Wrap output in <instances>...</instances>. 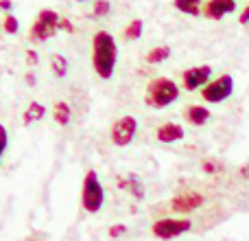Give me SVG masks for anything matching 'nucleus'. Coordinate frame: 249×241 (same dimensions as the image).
Instances as JSON below:
<instances>
[{
    "label": "nucleus",
    "instance_id": "nucleus-1",
    "mask_svg": "<svg viewBox=\"0 0 249 241\" xmlns=\"http://www.w3.org/2000/svg\"><path fill=\"white\" fill-rule=\"evenodd\" d=\"M118 46L116 40L107 31H96L92 38V66L101 79H109L116 68Z\"/></svg>",
    "mask_w": 249,
    "mask_h": 241
},
{
    "label": "nucleus",
    "instance_id": "nucleus-2",
    "mask_svg": "<svg viewBox=\"0 0 249 241\" xmlns=\"http://www.w3.org/2000/svg\"><path fill=\"white\" fill-rule=\"evenodd\" d=\"M177 99H179V86L168 77H155V79H151L149 86H146L144 101L149 108L162 110V108H166V105L175 103Z\"/></svg>",
    "mask_w": 249,
    "mask_h": 241
},
{
    "label": "nucleus",
    "instance_id": "nucleus-3",
    "mask_svg": "<svg viewBox=\"0 0 249 241\" xmlns=\"http://www.w3.org/2000/svg\"><path fill=\"white\" fill-rule=\"evenodd\" d=\"M105 202V191L101 184L96 171H88L83 178V189H81V204L88 213H99Z\"/></svg>",
    "mask_w": 249,
    "mask_h": 241
},
{
    "label": "nucleus",
    "instance_id": "nucleus-4",
    "mask_svg": "<svg viewBox=\"0 0 249 241\" xmlns=\"http://www.w3.org/2000/svg\"><path fill=\"white\" fill-rule=\"evenodd\" d=\"M57 24H59V16L53 9H42L37 20L33 22V26L29 31V40L31 42H46L48 38H53L59 31Z\"/></svg>",
    "mask_w": 249,
    "mask_h": 241
},
{
    "label": "nucleus",
    "instance_id": "nucleus-5",
    "mask_svg": "<svg viewBox=\"0 0 249 241\" xmlns=\"http://www.w3.org/2000/svg\"><path fill=\"white\" fill-rule=\"evenodd\" d=\"M193 228V221L190 220H184V217H179V220H171V217H164V220H158L153 224V235L158 239H175L179 237V235L188 233V230Z\"/></svg>",
    "mask_w": 249,
    "mask_h": 241
},
{
    "label": "nucleus",
    "instance_id": "nucleus-6",
    "mask_svg": "<svg viewBox=\"0 0 249 241\" xmlns=\"http://www.w3.org/2000/svg\"><path fill=\"white\" fill-rule=\"evenodd\" d=\"M234 92V79L232 75H221L214 81H210L206 88H201V97L208 103H221Z\"/></svg>",
    "mask_w": 249,
    "mask_h": 241
},
{
    "label": "nucleus",
    "instance_id": "nucleus-7",
    "mask_svg": "<svg viewBox=\"0 0 249 241\" xmlns=\"http://www.w3.org/2000/svg\"><path fill=\"white\" fill-rule=\"evenodd\" d=\"M138 132V120L136 117H123L112 125V142L118 147H127L133 141Z\"/></svg>",
    "mask_w": 249,
    "mask_h": 241
},
{
    "label": "nucleus",
    "instance_id": "nucleus-8",
    "mask_svg": "<svg viewBox=\"0 0 249 241\" xmlns=\"http://www.w3.org/2000/svg\"><path fill=\"white\" fill-rule=\"evenodd\" d=\"M210 77H212L210 66H193V68L184 70L181 81H184L186 90L193 92V90H199V88H206L208 83H210Z\"/></svg>",
    "mask_w": 249,
    "mask_h": 241
},
{
    "label": "nucleus",
    "instance_id": "nucleus-9",
    "mask_svg": "<svg viewBox=\"0 0 249 241\" xmlns=\"http://www.w3.org/2000/svg\"><path fill=\"white\" fill-rule=\"evenodd\" d=\"M201 204H203V195L195 193V191H188V193H181V195H177V198H173L171 208L177 213H190V211H197Z\"/></svg>",
    "mask_w": 249,
    "mask_h": 241
},
{
    "label": "nucleus",
    "instance_id": "nucleus-10",
    "mask_svg": "<svg viewBox=\"0 0 249 241\" xmlns=\"http://www.w3.org/2000/svg\"><path fill=\"white\" fill-rule=\"evenodd\" d=\"M232 11H236V0H208L203 7V16L210 20H221Z\"/></svg>",
    "mask_w": 249,
    "mask_h": 241
},
{
    "label": "nucleus",
    "instance_id": "nucleus-11",
    "mask_svg": "<svg viewBox=\"0 0 249 241\" xmlns=\"http://www.w3.org/2000/svg\"><path fill=\"white\" fill-rule=\"evenodd\" d=\"M160 142H177L184 138V127L179 123H162L155 132Z\"/></svg>",
    "mask_w": 249,
    "mask_h": 241
},
{
    "label": "nucleus",
    "instance_id": "nucleus-12",
    "mask_svg": "<svg viewBox=\"0 0 249 241\" xmlns=\"http://www.w3.org/2000/svg\"><path fill=\"white\" fill-rule=\"evenodd\" d=\"M184 114L190 125H206L210 120V110L206 105H190V108H186Z\"/></svg>",
    "mask_w": 249,
    "mask_h": 241
},
{
    "label": "nucleus",
    "instance_id": "nucleus-13",
    "mask_svg": "<svg viewBox=\"0 0 249 241\" xmlns=\"http://www.w3.org/2000/svg\"><path fill=\"white\" fill-rule=\"evenodd\" d=\"M118 186H121V189H129L131 191V195H136L138 200H142L144 198V189H142V182L138 180L136 176H127V178H118Z\"/></svg>",
    "mask_w": 249,
    "mask_h": 241
},
{
    "label": "nucleus",
    "instance_id": "nucleus-14",
    "mask_svg": "<svg viewBox=\"0 0 249 241\" xmlns=\"http://www.w3.org/2000/svg\"><path fill=\"white\" fill-rule=\"evenodd\" d=\"M44 117H46V108H44L42 103H37V101H31V105L24 110V119H22V123L31 125V123H35V120H39Z\"/></svg>",
    "mask_w": 249,
    "mask_h": 241
},
{
    "label": "nucleus",
    "instance_id": "nucleus-15",
    "mask_svg": "<svg viewBox=\"0 0 249 241\" xmlns=\"http://www.w3.org/2000/svg\"><path fill=\"white\" fill-rule=\"evenodd\" d=\"M173 4H175L177 11L186 13V16H199V13H203L201 0H173Z\"/></svg>",
    "mask_w": 249,
    "mask_h": 241
},
{
    "label": "nucleus",
    "instance_id": "nucleus-16",
    "mask_svg": "<svg viewBox=\"0 0 249 241\" xmlns=\"http://www.w3.org/2000/svg\"><path fill=\"white\" fill-rule=\"evenodd\" d=\"M168 57H171V48L168 46H153L146 53V61H149V64H162Z\"/></svg>",
    "mask_w": 249,
    "mask_h": 241
},
{
    "label": "nucleus",
    "instance_id": "nucleus-17",
    "mask_svg": "<svg viewBox=\"0 0 249 241\" xmlns=\"http://www.w3.org/2000/svg\"><path fill=\"white\" fill-rule=\"evenodd\" d=\"M53 119L59 125H68L70 123V105L66 101H57L55 108H53Z\"/></svg>",
    "mask_w": 249,
    "mask_h": 241
},
{
    "label": "nucleus",
    "instance_id": "nucleus-18",
    "mask_svg": "<svg viewBox=\"0 0 249 241\" xmlns=\"http://www.w3.org/2000/svg\"><path fill=\"white\" fill-rule=\"evenodd\" d=\"M142 29H144V22H142L140 18H138V20H131L127 24V29L123 31L124 40H127V42H133V40H138L142 35Z\"/></svg>",
    "mask_w": 249,
    "mask_h": 241
},
{
    "label": "nucleus",
    "instance_id": "nucleus-19",
    "mask_svg": "<svg viewBox=\"0 0 249 241\" xmlns=\"http://www.w3.org/2000/svg\"><path fill=\"white\" fill-rule=\"evenodd\" d=\"M51 68L55 73V77H66V73H68V60L64 55H59V53H55L51 57Z\"/></svg>",
    "mask_w": 249,
    "mask_h": 241
},
{
    "label": "nucleus",
    "instance_id": "nucleus-20",
    "mask_svg": "<svg viewBox=\"0 0 249 241\" xmlns=\"http://www.w3.org/2000/svg\"><path fill=\"white\" fill-rule=\"evenodd\" d=\"M112 11V2L109 0H96L94 2V9H92V16L94 18H103Z\"/></svg>",
    "mask_w": 249,
    "mask_h": 241
},
{
    "label": "nucleus",
    "instance_id": "nucleus-21",
    "mask_svg": "<svg viewBox=\"0 0 249 241\" xmlns=\"http://www.w3.org/2000/svg\"><path fill=\"white\" fill-rule=\"evenodd\" d=\"M201 169L206 173H221V171H223V162H219V160H212V158H206L201 162Z\"/></svg>",
    "mask_w": 249,
    "mask_h": 241
},
{
    "label": "nucleus",
    "instance_id": "nucleus-22",
    "mask_svg": "<svg viewBox=\"0 0 249 241\" xmlns=\"http://www.w3.org/2000/svg\"><path fill=\"white\" fill-rule=\"evenodd\" d=\"M2 26H4V31H7V33H18V26H20V22H18L16 16L7 13V16H4V20H2Z\"/></svg>",
    "mask_w": 249,
    "mask_h": 241
},
{
    "label": "nucleus",
    "instance_id": "nucleus-23",
    "mask_svg": "<svg viewBox=\"0 0 249 241\" xmlns=\"http://www.w3.org/2000/svg\"><path fill=\"white\" fill-rule=\"evenodd\" d=\"M9 145V134H7V127H4L2 123H0V160H2V154L4 149H7Z\"/></svg>",
    "mask_w": 249,
    "mask_h": 241
},
{
    "label": "nucleus",
    "instance_id": "nucleus-24",
    "mask_svg": "<svg viewBox=\"0 0 249 241\" xmlns=\"http://www.w3.org/2000/svg\"><path fill=\"white\" fill-rule=\"evenodd\" d=\"M107 233H109V237H112V239H116V237H121V235L127 233V226H124V224H116V226H112Z\"/></svg>",
    "mask_w": 249,
    "mask_h": 241
},
{
    "label": "nucleus",
    "instance_id": "nucleus-25",
    "mask_svg": "<svg viewBox=\"0 0 249 241\" xmlns=\"http://www.w3.org/2000/svg\"><path fill=\"white\" fill-rule=\"evenodd\" d=\"M59 31H66V33H74V26H72V22L70 20H66V18H59Z\"/></svg>",
    "mask_w": 249,
    "mask_h": 241
},
{
    "label": "nucleus",
    "instance_id": "nucleus-26",
    "mask_svg": "<svg viewBox=\"0 0 249 241\" xmlns=\"http://www.w3.org/2000/svg\"><path fill=\"white\" fill-rule=\"evenodd\" d=\"M37 60H39L37 53L29 48V51H26V64H29V66H35V64H37Z\"/></svg>",
    "mask_w": 249,
    "mask_h": 241
},
{
    "label": "nucleus",
    "instance_id": "nucleus-27",
    "mask_svg": "<svg viewBox=\"0 0 249 241\" xmlns=\"http://www.w3.org/2000/svg\"><path fill=\"white\" fill-rule=\"evenodd\" d=\"M238 22H241V24H247V22H249V7L243 9V13L238 16Z\"/></svg>",
    "mask_w": 249,
    "mask_h": 241
},
{
    "label": "nucleus",
    "instance_id": "nucleus-28",
    "mask_svg": "<svg viewBox=\"0 0 249 241\" xmlns=\"http://www.w3.org/2000/svg\"><path fill=\"white\" fill-rule=\"evenodd\" d=\"M238 173H241V178H245V180H249V162L243 164L241 171H238Z\"/></svg>",
    "mask_w": 249,
    "mask_h": 241
},
{
    "label": "nucleus",
    "instance_id": "nucleus-29",
    "mask_svg": "<svg viewBox=\"0 0 249 241\" xmlns=\"http://www.w3.org/2000/svg\"><path fill=\"white\" fill-rule=\"evenodd\" d=\"M13 4H11V0H0V9H4V11H9Z\"/></svg>",
    "mask_w": 249,
    "mask_h": 241
},
{
    "label": "nucleus",
    "instance_id": "nucleus-30",
    "mask_svg": "<svg viewBox=\"0 0 249 241\" xmlns=\"http://www.w3.org/2000/svg\"><path fill=\"white\" fill-rule=\"evenodd\" d=\"M26 81H29L31 86H35V77H33V75H26Z\"/></svg>",
    "mask_w": 249,
    "mask_h": 241
},
{
    "label": "nucleus",
    "instance_id": "nucleus-31",
    "mask_svg": "<svg viewBox=\"0 0 249 241\" xmlns=\"http://www.w3.org/2000/svg\"><path fill=\"white\" fill-rule=\"evenodd\" d=\"M26 241H39V239H35V237H29V239H26Z\"/></svg>",
    "mask_w": 249,
    "mask_h": 241
},
{
    "label": "nucleus",
    "instance_id": "nucleus-32",
    "mask_svg": "<svg viewBox=\"0 0 249 241\" xmlns=\"http://www.w3.org/2000/svg\"><path fill=\"white\" fill-rule=\"evenodd\" d=\"M77 2H86V0H77Z\"/></svg>",
    "mask_w": 249,
    "mask_h": 241
}]
</instances>
